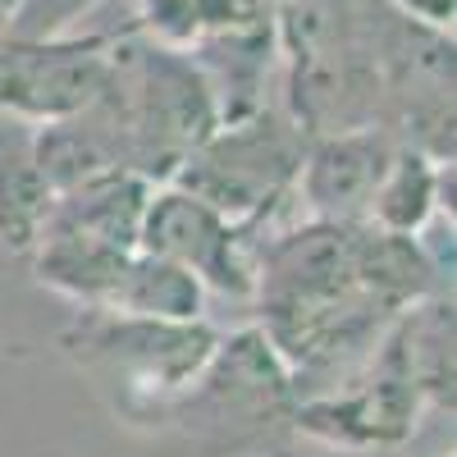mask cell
Returning a JSON list of instances; mask_svg holds the SVG:
<instances>
[{"mask_svg":"<svg viewBox=\"0 0 457 457\" xmlns=\"http://www.w3.org/2000/svg\"><path fill=\"white\" fill-rule=\"evenodd\" d=\"M92 110L120 142L124 170L170 183L174 170L220 129L215 96L197 60L146 32H114L110 73Z\"/></svg>","mask_w":457,"mask_h":457,"instance_id":"6da1fadb","label":"cell"},{"mask_svg":"<svg viewBox=\"0 0 457 457\" xmlns=\"http://www.w3.org/2000/svg\"><path fill=\"white\" fill-rule=\"evenodd\" d=\"M220 329L206 320H156L105 307H73L60 329L64 357L79 366L110 411L129 426H151L193 385L215 353Z\"/></svg>","mask_w":457,"mask_h":457,"instance_id":"7a4b0ae2","label":"cell"},{"mask_svg":"<svg viewBox=\"0 0 457 457\" xmlns=\"http://www.w3.org/2000/svg\"><path fill=\"white\" fill-rule=\"evenodd\" d=\"M293 407L297 394L284 357L261 325H247L220 334L197 379L151 421V430H170L206 453H238L275 444V435L293 426Z\"/></svg>","mask_w":457,"mask_h":457,"instance_id":"3957f363","label":"cell"},{"mask_svg":"<svg viewBox=\"0 0 457 457\" xmlns=\"http://www.w3.org/2000/svg\"><path fill=\"white\" fill-rule=\"evenodd\" d=\"M307 133L284 105H261L234 124H220L193 156L174 170V187L202 197L224 220L261 238V224L279 202H293V183L307 156Z\"/></svg>","mask_w":457,"mask_h":457,"instance_id":"277c9868","label":"cell"},{"mask_svg":"<svg viewBox=\"0 0 457 457\" xmlns=\"http://www.w3.org/2000/svg\"><path fill=\"white\" fill-rule=\"evenodd\" d=\"M426 411V398L407 379L394 343L385 334L370 366L325 398H307L293 407V426L302 439L320 444L325 453L361 457L379 448H398L416 435V421Z\"/></svg>","mask_w":457,"mask_h":457,"instance_id":"5b68a950","label":"cell"},{"mask_svg":"<svg viewBox=\"0 0 457 457\" xmlns=\"http://www.w3.org/2000/svg\"><path fill=\"white\" fill-rule=\"evenodd\" d=\"M137 247L187 270L206 293L252 297L256 288V234L174 183L151 187Z\"/></svg>","mask_w":457,"mask_h":457,"instance_id":"8992f818","label":"cell"},{"mask_svg":"<svg viewBox=\"0 0 457 457\" xmlns=\"http://www.w3.org/2000/svg\"><path fill=\"white\" fill-rule=\"evenodd\" d=\"M114 32L92 37H14L0 32V114L51 124L87 110L110 73Z\"/></svg>","mask_w":457,"mask_h":457,"instance_id":"52a82bcc","label":"cell"},{"mask_svg":"<svg viewBox=\"0 0 457 457\" xmlns=\"http://www.w3.org/2000/svg\"><path fill=\"white\" fill-rule=\"evenodd\" d=\"M394 151H398V142L385 129L312 137L307 156H302V170H297V183H293V197L302 202L307 220L366 224L370 202L389 174Z\"/></svg>","mask_w":457,"mask_h":457,"instance_id":"ba28073f","label":"cell"},{"mask_svg":"<svg viewBox=\"0 0 457 457\" xmlns=\"http://www.w3.org/2000/svg\"><path fill=\"white\" fill-rule=\"evenodd\" d=\"M151 187L156 183L133 170H110V174L83 179V183L64 187V193H55L42 234L79 238L92 247H114V252H137Z\"/></svg>","mask_w":457,"mask_h":457,"instance_id":"9c48e42d","label":"cell"},{"mask_svg":"<svg viewBox=\"0 0 457 457\" xmlns=\"http://www.w3.org/2000/svg\"><path fill=\"white\" fill-rule=\"evenodd\" d=\"M55 193L37 165L32 124L0 114V247L10 256H32Z\"/></svg>","mask_w":457,"mask_h":457,"instance_id":"30bf717a","label":"cell"},{"mask_svg":"<svg viewBox=\"0 0 457 457\" xmlns=\"http://www.w3.org/2000/svg\"><path fill=\"white\" fill-rule=\"evenodd\" d=\"M389 343L426 398V407L453 411V379H457V357H453V293L421 297L389 325Z\"/></svg>","mask_w":457,"mask_h":457,"instance_id":"8fae6325","label":"cell"},{"mask_svg":"<svg viewBox=\"0 0 457 457\" xmlns=\"http://www.w3.org/2000/svg\"><path fill=\"white\" fill-rule=\"evenodd\" d=\"M444 211L453 215V165L430 161L426 151L398 146L394 161H389V174H385V183H379V193L370 202L366 224L389 228V234L421 238Z\"/></svg>","mask_w":457,"mask_h":457,"instance_id":"7c38bea8","label":"cell"},{"mask_svg":"<svg viewBox=\"0 0 457 457\" xmlns=\"http://www.w3.org/2000/svg\"><path fill=\"white\" fill-rule=\"evenodd\" d=\"M105 312H124V316H156V320H206V288L179 270V265L146 256L142 247L129 256V265L114 279Z\"/></svg>","mask_w":457,"mask_h":457,"instance_id":"4fadbf2b","label":"cell"},{"mask_svg":"<svg viewBox=\"0 0 457 457\" xmlns=\"http://www.w3.org/2000/svg\"><path fill=\"white\" fill-rule=\"evenodd\" d=\"M92 5L96 0H19L0 32H14V37H64V28L83 10H92Z\"/></svg>","mask_w":457,"mask_h":457,"instance_id":"5bb4252c","label":"cell"},{"mask_svg":"<svg viewBox=\"0 0 457 457\" xmlns=\"http://www.w3.org/2000/svg\"><path fill=\"white\" fill-rule=\"evenodd\" d=\"M389 5L403 10V14H411V19H421V23H430V28L453 32V10H457V0H389Z\"/></svg>","mask_w":457,"mask_h":457,"instance_id":"9a60e30c","label":"cell"},{"mask_svg":"<svg viewBox=\"0 0 457 457\" xmlns=\"http://www.w3.org/2000/svg\"><path fill=\"white\" fill-rule=\"evenodd\" d=\"M14 5H19V0H0V23H5V19L14 14Z\"/></svg>","mask_w":457,"mask_h":457,"instance_id":"2e32d148","label":"cell"},{"mask_svg":"<svg viewBox=\"0 0 457 457\" xmlns=\"http://www.w3.org/2000/svg\"><path fill=\"white\" fill-rule=\"evenodd\" d=\"M265 5H270V10H279V5H284V0H265Z\"/></svg>","mask_w":457,"mask_h":457,"instance_id":"e0dca14e","label":"cell"}]
</instances>
